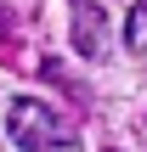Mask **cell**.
Listing matches in <instances>:
<instances>
[{
	"label": "cell",
	"mask_w": 147,
	"mask_h": 152,
	"mask_svg": "<svg viewBox=\"0 0 147 152\" xmlns=\"http://www.w3.org/2000/svg\"><path fill=\"white\" fill-rule=\"evenodd\" d=\"M6 135H11L23 152H51V147H68V141H74V130L62 124V113L45 107V102H34V96H17V102H11Z\"/></svg>",
	"instance_id": "1"
},
{
	"label": "cell",
	"mask_w": 147,
	"mask_h": 152,
	"mask_svg": "<svg viewBox=\"0 0 147 152\" xmlns=\"http://www.w3.org/2000/svg\"><path fill=\"white\" fill-rule=\"evenodd\" d=\"M102 34H108V11L91 6V0H74V51L102 56Z\"/></svg>",
	"instance_id": "2"
},
{
	"label": "cell",
	"mask_w": 147,
	"mask_h": 152,
	"mask_svg": "<svg viewBox=\"0 0 147 152\" xmlns=\"http://www.w3.org/2000/svg\"><path fill=\"white\" fill-rule=\"evenodd\" d=\"M125 45L130 51H147V0H136L130 17H125Z\"/></svg>",
	"instance_id": "3"
}]
</instances>
